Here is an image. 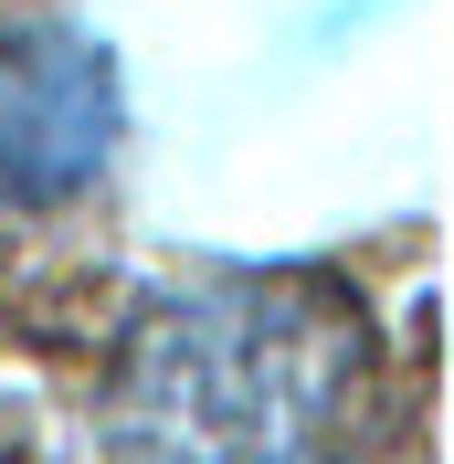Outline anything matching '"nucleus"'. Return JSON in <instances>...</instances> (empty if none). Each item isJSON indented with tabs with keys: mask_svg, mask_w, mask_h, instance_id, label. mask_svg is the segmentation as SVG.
<instances>
[{
	"mask_svg": "<svg viewBox=\"0 0 454 464\" xmlns=\"http://www.w3.org/2000/svg\"><path fill=\"white\" fill-rule=\"evenodd\" d=\"M116 159V74L74 32L0 43V211H54Z\"/></svg>",
	"mask_w": 454,
	"mask_h": 464,
	"instance_id": "f03ea898",
	"label": "nucleus"
},
{
	"mask_svg": "<svg viewBox=\"0 0 454 464\" xmlns=\"http://www.w3.org/2000/svg\"><path fill=\"white\" fill-rule=\"evenodd\" d=\"M370 327L317 275H191L138 295L106 370L116 464H349L370 433Z\"/></svg>",
	"mask_w": 454,
	"mask_h": 464,
	"instance_id": "f257e3e1",
	"label": "nucleus"
}]
</instances>
